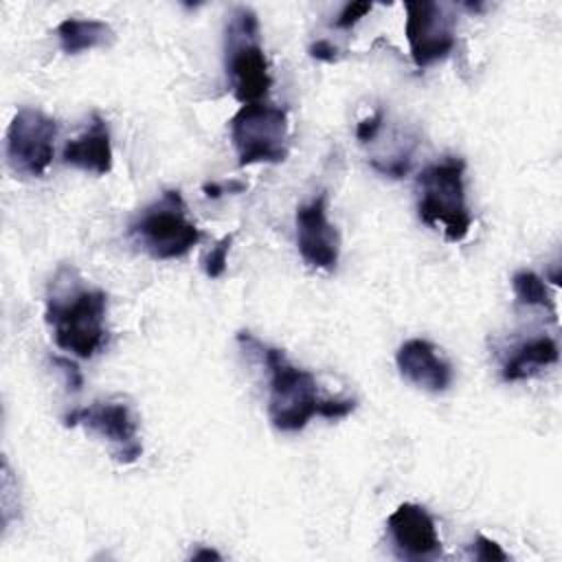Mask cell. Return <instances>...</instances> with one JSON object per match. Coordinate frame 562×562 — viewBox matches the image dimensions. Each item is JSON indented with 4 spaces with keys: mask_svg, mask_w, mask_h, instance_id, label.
<instances>
[{
    "mask_svg": "<svg viewBox=\"0 0 562 562\" xmlns=\"http://www.w3.org/2000/svg\"><path fill=\"white\" fill-rule=\"evenodd\" d=\"M310 55H312L314 59H321V61L331 64V61L338 59V48H336L329 40H316V42L310 44Z\"/></svg>",
    "mask_w": 562,
    "mask_h": 562,
    "instance_id": "cell-22",
    "label": "cell"
},
{
    "mask_svg": "<svg viewBox=\"0 0 562 562\" xmlns=\"http://www.w3.org/2000/svg\"><path fill=\"white\" fill-rule=\"evenodd\" d=\"M61 53L79 55L92 48H105L114 42V29L103 20L66 18L55 29Z\"/></svg>",
    "mask_w": 562,
    "mask_h": 562,
    "instance_id": "cell-15",
    "label": "cell"
},
{
    "mask_svg": "<svg viewBox=\"0 0 562 562\" xmlns=\"http://www.w3.org/2000/svg\"><path fill=\"white\" fill-rule=\"evenodd\" d=\"M406 24L404 33L408 40L411 57L419 70L446 59L457 42L454 18L439 2L419 0L404 2Z\"/></svg>",
    "mask_w": 562,
    "mask_h": 562,
    "instance_id": "cell-9",
    "label": "cell"
},
{
    "mask_svg": "<svg viewBox=\"0 0 562 562\" xmlns=\"http://www.w3.org/2000/svg\"><path fill=\"white\" fill-rule=\"evenodd\" d=\"M393 551L402 560H430L441 555L435 518L417 503H402L386 518Z\"/></svg>",
    "mask_w": 562,
    "mask_h": 562,
    "instance_id": "cell-11",
    "label": "cell"
},
{
    "mask_svg": "<svg viewBox=\"0 0 562 562\" xmlns=\"http://www.w3.org/2000/svg\"><path fill=\"white\" fill-rule=\"evenodd\" d=\"M233 239H235V233H228L224 235L222 239L215 241V246H211V250L206 252L204 257V274L209 279H220L224 272H226V263H228V250L233 246Z\"/></svg>",
    "mask_w": 562,
    "mask_h": 562,
    "instance_id": "cell-17",
    "label": "cell"
},
{
    "mask_svg": "<svg viewBox=\"0 0 562 562\" xmlns=\"http://www.w3.org/2000/svg\"><path fill=\"white\" fill-rule=\"evenodd\" d=\"M202 191L206 198H220L224 193V187L217 184V182H204L202 184Z\"/></svg>",
    "mask_w": 562,
    "mask_h": 562,
    "instance_id": "cell-23",
    "label": "cell"
},
{
    "mask_svg": "<svg viewBox=\"0 0 562 562\" xmlns=\"http://www.w3.org/2000/svg\"><path fill=\"white\" fill-rule=\"evenodd\" d=\"M191 558L193 560H220L222 555L217 551H213V549H198V551L191 553Z\"/></svg>",
    "mask_w": 562,
    "mask_h": 562,
    "instance_id": "cell-24",
    "label": "cell"
},
{
    "mask_svg": "<svg viewBox=\"0 0 562 562\" xmlns=\"http://www.w3.org/2000/svg\"><path fill=\"white\" fill-rule=\"evenodd\" d=\"M558 358H560L558 342L549 336H538L512 349V353L503 362L501 375L505 382H518V380L531 378L540 369L555 364Z\"/></svg>",
    "mask_w": 562,
    "mask_h": 562,
    "instance_id": "cell-14",
    "label": "cell"
},
{
    "mask_svg": "<svg viewBox=\"0 0 562 562\" xmlns=\"http://www.w3.org/2000/svg\"><path fill=\"white\" fill-rule=\"evenodd\" d=\"M395 364L404 380L430 393H441L452 382L450 362L439 353L437 345L426 338L402 342L395 353Z\"/></svg>",
    "mask_w": 562,
    "mask_h": 562,
    "instance_id": "cell-12",
    "label": "cell"
},
{
    "mask_svg": "<svg viewBox=\"0 0 562 562\" xmlns=\"http://www.w3.org/2000/svg\"><path fill=\"white\" fill-rule=\"evenodd\" d=\"M59 125L46 112L24 105L20 108L4 134V156L9 167L29 178H42L55 154Z\"/></svg>",
    "mask_w": 562,
    "mask_h": 562,
    "instance_id": "cell-7",
    "label": "cell"
},
{
    "mask_svg": "<svg viewBox=\"0 0 562 562\" xmlns=\"http://www.w3.org/2000/svg\"><path fill=\"white\" fill-rule=\"evenodd\" d=\"M465 162L446 156L422 169L417 176V215L428 226H441L446 241L459 244L468 237L472 215L465 202Z\"/></svg>",
    "mask_w": 562,
    "mask_h": 562,
    "instance_id": "cell-3",
    "label": "cell"
},
{
    "mask_svg": "<svg viewBox=\"0 0 562 562\" xmlns=\"http://www.w3.org/2000/svg\"><path fill=\"white\" fill-rule=\"evenodd\" d=\"M224 68L235 99L244 103L261 101L270 86V68L261 46L259 18L250 7H235L224 29Z\"/></svg>",
    "mask_w": 562,
    "mask_h": 562,
    "instance_id": "cell-4",
    "label": "cell"
},
{
    "mask_svg": "<svg viewBox=\"0 0 562 562\" xmlns=\"http://www.w3.org/2000/svg\"><path fill=\"white\" fill-rule=\"evenodd\" d=\"M105 314L108 294L86 288L72 266H61L50 279L44 312L55 345L77 358H92L108 338Z\"/></svg>",
    "mask_w": 562,
    "mask_h": 562,
    "instance_id": "cell-2",
    "label": "cell"
},
{
    "mask_svg": "<svg viewBox=\"0 0 562 562\" xmlns=\"http://www.w3.org/2000/svg\"><path fill=\"white\" fill-rule=\"evenodd\" d=\"M472 553L481 562H505V560H509L507 553L501 549V544L496 540L485 538L483 533H476V538L472 542Z\"/></svg>",
    "mask_w": 562,
    "mask_h": 562,
    "instance_id": "cell-18",
    "label": "cell"
},
{
    "mask_svg": "<svg viewBox=\"0 0 562 562\" xmlns=\"http://www.w3.org/2000/svg\"><path fill=\"white\" fill-rule=\"evenodd\" d=\"M296 248L310 268L334 270L340 257V235L327 220V195L321 193L296 209Z\"/></svg>",
    "mask_w": 562,
    "mask_h": 562,
    "instance_id": "cell-10",
    "label": "cell"
},
{
    "mask_svg": "<svg viewBox=\"0 0 562 562\" xmlns=\"http://www.w3.org/2000/svg\"><path fill=\"white\" fill-rule=\"evenodd\" d=\"M512 290H514V296L520 305H527V307H544L549 310L553 316H555V303H553V296L551 292L547 290V283L542 281L540 274L531 272V270H518L514 277H512Z\"/></svg>",
    "mask_w": 562,
    "mask_h": 562,
    "instance_id": "cell-16",
    "label": "cell"
},
{
    "mask_svg": "<svg viewBox=\"0 0 562 562\" xmlns=\"http://www.w3.org/2000/svg\"><path fill=\"white\" fill-rule=\"evenodd\" d=\"M130 237L156 261L184 257L202 239L178 189H167L130 222Z\"/></svg>",
    "mask_w": 562,
    "mask_h": 562,
    "instance_id": "cell-5",
    "label": "cell"
},
{
    "mask_svg": "<svg viewBox=\"0 0 562 562\" xmlns=\"http://www.w3.org/2000/svg\"><path fill=\"white\" fill-rule=\"evenodd\" d=\"M64 426H83L86 430L105 439L112 446V457L119 463H134L143 454L138 422L132 406L121 397L99 400L88 406L75 408L64 415Z\"/></svg>",
    "mask_w": 562,
    "mask_h": 562,
    "instance_id": "cell-8",
    "label": "cell"
},
{
    "mask_svg": "<svg viewBox=\"0 0 562 562\" xmlns=\"http://www.w3.org/2000/svg\"><path fill=\"white\" fill-rule=\"evenodd\" d=\"M371 9H373L371 2H347V4L342 7V11L338 13L334 26L340 29V31H349V29H353L367 13H371Z\"/></svg>",
    "mask_w": 562,
    "mask_h": 562,
    "instance_id": "cell-19",
    "label": "cell"
},
{
    "mask_svg": "<svg viewBox=\"0 0 562 562\" xmlns=\"http://www.w3.org/2000/svg\"><path fill=\"white\" fill-rule=\"evenodd\" d=\"M382 123H384V110H375L371 116H367L358 123L356 138L360 143H371L378 136V132L382 130Z\"/></svg>",
    "mask_w": 562,
    "mask_h": 562,
    "instance_id": "cell-21",
    "label": "cell"
},
{
    "mask_svg": "<svg viewBox=\"0 0 562 562\" xmlns=\"http://www.w3.org/2000/svg\"><path fill=\"white\" fill-rule=\"evenodd\" d=\"M239 167L283 162L290 154V121L281 105L244 103L228 121Z\"/></svg>",
    "mask_w": 562,
    "mask_h": 562,
    "instance_id": "cell-6",
    "label": "cell"
},
{
    "mask_svg": "<svg viewBox=\"0 0 562 562\" xmlns=\"http://www.w3.org/2000/svg\"><path fill=\"white\" fill-rule=\"evenodd\" d=\"M61 160L94 176H105L112 171V140L108 123L101 114H90L86 130L64 145Z\"/></svg>",
    "mask_w": 562,
    "mask_h": 562,
    "instance_id": "cell-13",
    "label": "cell"
},
{
    "mask_svg": "<svg viewBox=\"0 0 562 562\" xmlns=\"http://www.w3.org/2000/svg\"><path fill=\"white\" fill-rule=\"evenodd\" d=\"M50 362H53V367H57L61 373H64V378H66V386L70 389V391H81V386H83V375H81V369L77 367V362H72L70 358H64V356H50Z\"/></svg>",
    "mask_w": 562,
    "mask_h": 562,
    "instance_id": "cell-20",
    "label": "cell"
},
{
    "mask_svg": "<svg viewBox=\"0 0 562 562\" xmlns=\"http://www.w3.org/2000/svg\"><path fill=\"white\" fill-rule=\"evenodd\" d=\"M237 340L255 347L270 371L268 419L277 430L299 432L316 415L325 419H342L356 411L353 397H321L316 378L310 371L294 367L281 349L263 345L248 331H239Z\"/></svg>",
    "mask_w": 562,
    "mask_h": 562,
    "instance_id": "cell-1",
    "label": "cell"
}]
</instances>
